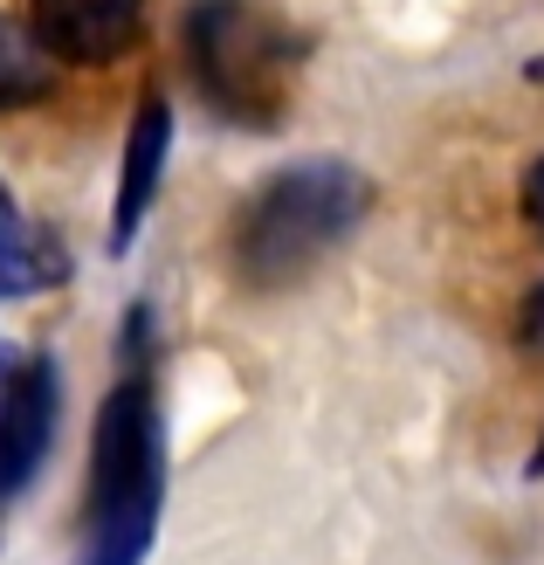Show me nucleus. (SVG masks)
Instances as JSON below:
<instances>
[{
    "mask_svg": "<svg viewBox=\"0 0 544 565\" xmlns=\"http://www.w3.org/2000/svg\"><path fill=\"white\" fill-rule=\"evenodd\" d=\"M166 159H173V104L159 90L138 97L131 110V131H125V159H118V201H110V235H104V256H131L138 228L166 186Z\"/></svg>",
    "mask_w": 544,
    "mask_h": 565,
    "instance_id": "nucleus-5",
    "label": "nucleus"
},
{
    "mask_svg": "<svg viewBox=\"0 0 544 565\" xmlns=\"http://www.w3.org/2000/svg\"><path fill=\"white\" fill-rule=\"evenodd\" d=\"M63 428V365L49 352H0V511L35 483Z\"/></svg>",
    "mask_w": 544,
    "mask_h": 565,
    "instance_id": "nucleus-4",
    "label": "nucleus"
},
{
    "mask_svg": "<svg viewBox=\"0 0 544 565\" xmlns=\"http://www.w3.org/2000/svg\"><path fill=\"white\" fill-rule=\"evenodd\" d=\"M186 70L221 118L269 131L290 97V70L303 63V35L263 0H193L186 8Z\"/></svg>",
    "mask_w": 544,
    "mask_h": 565,
    "instance_id": "nucleus-3",
    "label": "nucleus"
},
{
    "mask_svg": "<svg viewBox=\"0 0 544 565\" xmlns=\"http://www.w3.org/2000/svg\"><path fill=\"white\" fill-rule=\"evenodd\" d=\"M55 282H70V248L42 221H28L0 186V297H42Z\"/></svg>",
    "mask_w": 544,
    "mask_h": 565,
    "instance_id": "nucleus-7",
    "label": "nucleus"
},
{
    "mask_svg": "<svg viewBox=\"0 0 544 565\" xmlns=\"http://www.w3.org/2000/svg\"><path fill=\"white\" fill-rule=\"evenodd\" d=\"M524 214H531V228L544 235V159H537L531 173H524Z\"/></svg>",
    "mask_w": 544,
    "mask_h": 565,
    "instance_id": "nucleus-10",
    "label": "nucleus"
},
{
    "mask_svg": "<svg viewBox=\"0 0 544 565\" xmlns=\"http://www.w3.org/2000/svg\"><path fill=\"white\" fill-rule=\"evenodd\" d=\"M518 338H524V345L544 359V282H537V290L524 297V310H518Z\"/></svg>",
    "mask_w": 544,
    "mask_h": 565,
    "instance_id": "nucleus-9",
    "label": "nucleus"
},
{
    "mask_svg": "<svg viewBox=\"0 0 544 565\" xmlns=\"http://www.w3.org/2000/svg\"><path fill=\"white\" fill-rule=\"evenodd\" d=\"M28 21H35L55 63H118L138 42L146 0H35Z\"/></svg>",
    "mask_w": 544,
    "mask_h": 565,
    "instance_id": "nucleus-6",
    "label": "nucleus"
},
{
    "mask_svg": "<svg viewBox=\"0 0 544 565\" xmlns=\"http://www.w3.org/2000/svg\"><path fill=\"white\" fill-rule=\"evenodd\" d=\"M524 476H531V483H544V441L531 448V462H524Z\"/></svg>",
    "mask_w": 544,
    "mask_h": 565,
    "instance_id": "nucleus-11",
    "label": "nucleus"
},
{
    "mask_svg": "<svg viewBox=\"0 0 544 565\" xmlns=\"http://www.w3.org/2000/svg\"><path fill=\"white\" fill-rule=\"evenodd\" d=\"M166 503V420L152 365H118V386L97 407L90 435V497H83L76 565H146Z\"/></svg>",
    "mask_w": 544,
    "mask_h": 565,
    "instance_id": "nucleus-1",
    "label": "nucleus"
},
{
    "mask_svg": "<svg viewBox=\"0 0 544 565\" xmlns=\"http://www.w3.org/2000/svg\"><path fill=\"white\" fill-rule=\"evenodd\" d=\"M55 83H63V63H55L49 42L35 35V21L0 14V110H28V104H42Z\"/></svg>",
    "mask_w": 544,
    "mask_h": 565,
    "instance_id": "nucleus-8",
    "label": "nucleus"
},
{
    "mask_svg": "<svg viewBox=\"0 0 544 565\" xmlns=\"http://www.w3.org/2000/svg\"><path fill=\"white\" fill-rule=\"evenodd\" d=\"M372 207V186L352 159H297L276 166L242 201L235 214V269L255 290H282V282L310 276L338 242H345Z\"/></svg>",
    "mask_w": 544,
    "mask_h": 565,
    "instance_id": "nucleus-2",
    "label": "nucleus"
}]
</instances>
